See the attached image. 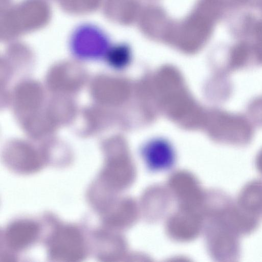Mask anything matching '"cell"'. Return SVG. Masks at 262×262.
<instances>
[{"mask_svg": "<svg viewBox=\"0 0 262 262\" xmlns=\"http://www.w3.org/2000/svg\"><path fill=\"white\" fill-rule=\"evenodd\" d=\"M69 43L73 53L83 58L106 56L110 48L105 33L98 26L89 23L81 24L73 29Z\"/></svg>", "mask_w": 262, "mask_h": 262, "instance_id": "cell-1", "label": "cell"}, {"mask_svg": "<svg viewBox=\"0 0 262 262\" xmlns=\"http://www.w3.org/2000/svg\"><path fill=\"white\" fill-rule=\"evenodd\" d=\"M220 137L228 143L243 144L250 139L252 127L243 117L229 113H222L218 119Z\"/></svg>", "mask_w": 262, "mask_h": 262, "instance_id": "cell-2", "label": "cell"}, {"mask_svg": "<svg viewBox=\"0 0 262 262\" xmlns=\"http://www.w3.org/2000/svg\"><path fill=\"white\" fill-rule=\"evenodd\" d=\"M142 154L151 166L163 167L173 161L174 152L172 146L166 139L155 138L146 142L142 148Z\"/></svg>", "mask_w": 262, "mask_h": 262, "instance_id": "cell-3", "label": "cell"}, {"mask_svg": "<svg viewBox=\"0 0 262 262\" xmlns=\"http://www.w3.org/2000/svg\"><path fill=\"white\" fill-rule=\"evenodd\" d=\"M239 204L243 210L254 215L262 210V186L253 183L248 185L241 193Z\"/></svg>", "mask_w": 262, "mask_h": 262, "instance_id": "cell-4", "label": "cell"}, {"mask_svg": "<svg viewBox=\"0 0 262 262\" xmlns=\"http://www.w3.org/2000/svg\"><path fill=\"white\" fill-rule=\"evenodd\" d=\"M105 56L110 66L119 70L128 67L132 60L130 50L125 45L110 48Z\"/></svg>", "mask_w": 262, "mask_h": 262, "instance_id": "cell-5", "label": "cell"}, {"mask_svg": "<svg viewBox=\"0 0 262 262\" xmlns=\"http://www.w3.org/2000/svg\"><path fill=\"white\" fill-rule=\"evenodd\" d=\"M257 164L259 170L262 172V150L258 156Z\"/></svg>", "mask_w": 262, "mask_h": 262, "instance_id": "cell-6", "label": "cell"}]
</instances>
